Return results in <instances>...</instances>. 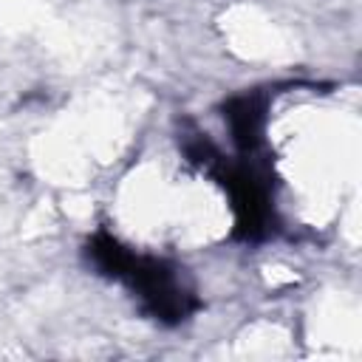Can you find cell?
I'll return each mask as SVG.
<instances>
[{"label":"cell","instance_id":"cell-4","mask_svg":"<svg viewBox=\"0 0 362 362\" xmlns=\"http://www.w3.org/2000/svg\"><path fill=\"white\" fill-rule=\"evenodd\" d=\"M88 257H90V263H93L102 274L122 280V274H124V269H127L133 252H127L113 235L99 232V235H93L90 243H88Z\"/></svg>","mask_w":362,"mask_h":362},{"label":"cell","instance_id":"cell-3","mask_svg":"<svg viewBox=\"0 0 362 362\" xmlns=\"http://www.w3.org/2000/svg\"><path fill=\"white\" fill-rule=\"evenodd\" d=\"M223 116L229 122V130H232V139H235L238 150L252 153L260 144L266 102L255 93H243V96H235L223 105Z\"/></svg>","mask_w":362,"mask_h":362},{"label":"cell","instance_id":"cell-2","mask_svg":"<svg viewBox=\"0 0 362 362\" xmlns=\"http://www.w3.org/2000/svg\"><path fill=\"white\" fill-rule=\"evenodd\" d=\"M212 173L221 178V184L229 189L232 209H235V226L240 238H263L269 229L272 201L266 181L246 164H226L223 158L212 167Z\"/></svg>","mask_w":362,"mask_h":362},{"label":"cell","instance_id":"cell-1","mask_svg":"<svg viewBox=\"0 0 362 362\" xmlns=\"http://www.w3.org/2000/svg\"><path fill=\"white\" fill-rule=\"evenodd\" d=\"M122 280L139 294L144 311L161 322H181L198 308L195 294L178 280L175 269L161 260L133 255Z\"/></svg>","mask_w":362,"mask_h":362}]
</instances>
